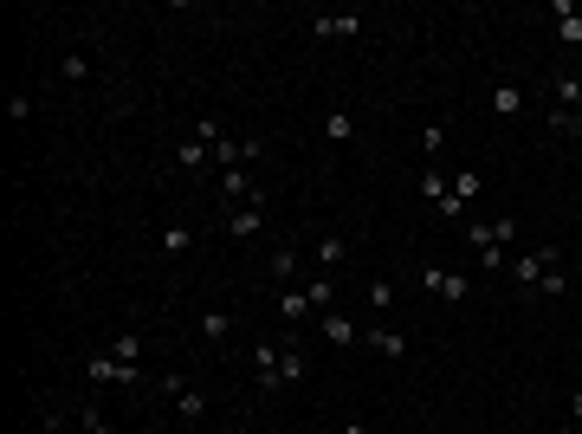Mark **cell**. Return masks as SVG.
<instances>
[{
    "instance_id": "cell-1",
    "label": "cell",
    "mask_w": 582,
    "mask_h": 434,
    "mask_svg": "<svg viewBox=\"0 0 582 434\" xmlns=\"http://www.w3.org/2000/svg\"><path fill=\"white\" fill-rule=\"evenodd\" d=\"M511 279H518V292L524 298H563L570 292V273H563V253L557 247H531V253H518L511 260Z\"/></svg>"
},
{
    "instance_id": "cell-2",
    "label": "cell",
    "mask_w": 582,
    "mask_h": 434,
    "mask_svg": "<svg viewBox=\"0 0 582 434\" xmlns=\"http://www.w3.org/2000/svg\"><path fill=\"white\" fill-rule=\"evenodd\" d=\"M511 240H518V221H485V227H466V247L485 273H511Z\"/></svg>"
},
{
    "instance_id": "cell-3",
    "label": "cell",
    "mask_w": 582,
    "mask_h": 434,
    "mask_svg": "<svg viewBox=\"0 0 582 434\" xmlns=\"http://www.w3.org/2000/svg\"><path fill=\"white\" fill-rule=\"evenodd\" d=\"M214 137H220V117H194L188 124V137L175 143V169L182 175H214Z\"/></svg>"
},
{
    "instance_id": "cell-4",
    "label": "cell",
    "mask_w": 582,
    "mask_h": 434,
    "mask_svg": "<svg viewBox=\"0 0 582 434\" xmlns=\"http://www.w3.org/2000/svg\"><path fill=\"white\" fill-rule=\"evenodd\" d=\"M162 396L175 402V415H182V428H188V434L207 422V402H214L201 383H194V376H162Z\"/></svg>"
},
{
    "instance_id": "cell-5",
    "label": "cell",
    "mask_w": 582,
    "mask_h": 434,
    "mask_svg": "<svg viewBox=\"0 0 582 434\" xmlns=\"http://www.w3.org/2000/svg\"><path fill=\"white\" fill-rule=\"evenodd\" d=\"M214 182H220V201H227V208H246V201H266V188L253 182V169H220Z\"/></svg>"
},
{
    "instance_id": "cell-6",
    "label": "cell",
    "mask_w": 582,
    "mask_h": 434,
    "mask_svg": "<svg viewBox=\"0 0 582 434\" xmlns=\"http://www.w3.org/2000/svg\"><path fill=\"white\" fill-rule=\"evenodd\" d=\"M266 221H272V201H246V208H233L220 227H227L233 240H259V234H266Z\"/></svg>"
},
{
    "instance_id": "cell-7",
    "label": "cell",
    "mask_w": 582,
    "mask_h": 434,
    "mask_svg": "<svg viewBox=\"0 0 582 434\" xmlns=\"http://www.w3.org/2000/svg\"><path fill=\"white\" fill-rule=\"evenodd\" d=\"M421 286L434 292V298H447V305H466V298H473V279H460L453 266H427V273H421Z\"/></svg>"
},
{
    "instance_id": "cell-8",
    "label": "cell",
    "mask_w": 582,
    "mask_h": 434,
    "mask_svg": "<svg viewBox=\"0 0 582 434\" xmlns=\"http://www.w3.org/2000/svg\"><path fill=\"white\" fill-rule=\"evenodd\" d=\"M473 201H479V175L460 169V175H453V188H447V201H440V221H466Z\"/></svg>"
},
{
    "instance_id": "cell-9",
    "label": "cell",
    "mask_w": 582,
    "mask_h": 434,
    "mask_svg": "<svg viewBox=\"0 0 582 434\" xmlns=\"http://www.w3.org/2000/svg\"><path fill=\"white\" fill-rule=\"evenodd\" d=\"M350 234H317V247H311V260H317V273H330V279H337L343 273V266H350Z\"/></svg>"
},
{
    "instance_id": "cell-10",
    "label": "cell",
    "mask_w": 582,
    "mask_h": 434,
    "mask_svg": "<svg viewBox=\"0 0 582 434\" xmlns=\"http://www.w3.org/2000/svg\"><path fill=\"white\" fill-rule=\"evenodd\" d=\"M356 33H363V13H356V7L317 13V20H311V39H356Z\"/></svg>"
},
{
    "instance_id": "cell-11",
    "label": "cell",
    "mask_w": 582,
    "mask_h": 434,
    "mask_svg": "<svg viewBox=\"0 0 582 434\" xmlns=\"http://www.w3.org/2000/svg\"><path fill=\"white\" fill-rule=\"evenodd\" d=\"M363 344L376 350V357H388V363H401V357H408V337H401L395 324H382V318H376V324H369V331H363Z\"/></svg>"
},
{
    "instance_id": "cell-12",
    "label": "cell",
    "mask_w": 582,
    "mask_h": 434,
    "mask_svg": "<svg viewBox=\"0 0 582 434\" xmlns=\"http://www.w3.org/2000/svg\"><path fill=\"white\" fill-rule=\"evenodd\" d=\"M253 376H259L266 396H272V389H285L279 383V344H272V337H259V344H253Z\"/></svg>"
},
{
    "instance_id": "cell-13",
    "label": "cell",
    "mask_w": 582,
    "mask_h": 434,
    "mask_svg": "<svg viewBox=\"0 0 582 434\" xmlns=\"http://www.w3.org/2000/svg\"><path fill=\"white\" fill-rule=\"evenodd\" d=\"M85 376H91V383H143V370H136V363H123V357H91Z\"/></svg>"
},
{
    "instance_id": "cell-14",
    "label": "cell",
    "mask_w": 582,
    "mask_h": 434,
    "mask_svg": "<svg viewBox=\"0 0 582 434\" xmlns=\"http://www.w3.org/2000/svg\"><path fill=\"white\" fill-rule=\"evenodd\" d=\"M304 370H311V363H304V350H298V337H279V383L291 389V383H304Z\"/></svg>"
},
{
    "instance_id": "cell-15",
    "label": "cell",
    "mask_w": 582,
    "mask_h": 434,
    "mask_svg": "<svg viewBox=\"0 0 582 434\" xmlns=\"http://www.w3.org/2000/svg\"><path fill=\"white\" fill-rule=\"evenodd\" d=\"M304 318H311V292H304V286H285L279 292V324H304Z\"/></svg>"
},
{
    "instance_id": "cell-16",
    "label": "cell",
    "mask_w": 582,
    "mask_h": 434,
    "mask_svg": "<svg viewBox=\"0 0 582 434\" xmlns=\"http://www.w3.org/2000/svg\"><path fill=\"white\" fill-rule=\"evenodd\" d=\"M324 337H330V344H337V350H350V344H363V331H356V324H350V318H343V311H324Z\"/></svg>"
},
{
    "instance_id": "cell-17",
    "label": "cell",
    "mask_w": 582,
    "mask_h": 434,
    "mask_svg": "<svg viewBox=\"0 0 582 434\" xmlns=\"http://www.w3.org/2000/svg\"><path fill=\"white\" fill-rule=\"evenodd\" d=\"M492 111L498 117H524V91L511 85V78H498V85H492Z\"/></svg>"
},
{
    "instance_id": "cell-18",
    "label": "cell",
    "mask_w": 582,
    "mask_h": 434,
    "mask_svg": "<svg viewBox=\"0 0 582 434\" xmlns=\"http://www.w3.org/2000/svg\"><path fill=\"white\" fill-rule=\"evenodd\" d=\"M544 124H550V137H563V143L582 137V111H563V104H550V117H544Z\"/></svg>"
},
{
    "instance_id": "cell-19",
    "label": "cell",
    "mask_w": 582,
    "mask_h": 434,
    "mask_svg": "<svg viewBox=\"0 0 582 434\" xmlns=\"http://www.w3.org/2000/svg\"><path fill=\"white\" fill-rule=\"evenodd\" d=\"M304 292H311V311H337V279H330V273L304 279Z\"/></svg>"
},
{
    "instance_id": "cell-20",
    "label": "cell",
    "mask_w": 582,
    "mask_h": 434,
    "mask_svg": "<svg viewBox=\"0 0 582 434\" xmlns=\"http://www.w3.org/2000/svg\"><path fill=\"white\" fill-rule=\"evenodd\" d=\"M550 91H557L563 111H582V78L576 72H557V78H550Z\"/></svg>"
},
{
    "instance_id": "cell-21",
    "label": "cell",
    "mask_w": 582,
    "mask_h": 434,
    "mask_svg": "<svg viewBox=\"0 0 582 434\" xmlns=\"http://www.w3.org/2000/svg\"><path fill=\"white\" fill-rule=\"evenodd\" d=\"M227 331H233V311H201V337H207V344H227Z\"/></svg>"
},
{
    "instance_id": "cell-22",
    "label": "cell",
    "mask_w": 582,
    "mask_h": 434,
    "mask_svg": "<svg viewBox=\"0 0 582 434\" xmlns=\"http://www.w3.org/2000/svg\"><path fill=\"white\" fill-rule=\"evenodd\" d=\"M162 253H169V260H182V253L194 247V227H162V240H156Z\"/></svg>"
},
{
    "instance_id": "cell-23",
    "label": "cell",
    "mask_w": 582,
    "mask_h": 434,
    "mask_svg": "<svg viewBox=\"0 0 582 434\" xmlns=\"http://www.w3.org/2000/svg\"><path fill=\"white\" fill-rule=\"evenodd\" d=\"M298 279V247H272V286Z\"/></svg>"
},
{
    "instance_id": "cell-24",
    "label": "cell",
    "mask_w": 582,
    "mask_h": 434,
    "mask_svg": "<svg viewBox=\"0 0 582 434\" xmlns=\"http://www.w3.org/2000/svg\"><path fill=\"white\" fill-rule=\"evenodd\" d=\"M324 137H330V143H350V137H356V117H350V111H324Z\"/></svg>"
},
{
    "instance_id": "cell-25",
    "label": "cell",
    "mask_w": 582,
    "mask_h": 434,
    "mask_svg": "<svg viewBox=\"0 0 582 434\" xmlns=\"http://www.w3.org/2000/svg\"><path fill=\"white\" fill-rule=\"evenodd\" d=\"M447 188H453V175H447V169H427V175H421V195L434 201V208L447 201Z\"/></svg>"
},
{
    "instance_id": "cell-26",
    "label": "cell",
    "mask_w": 582,
    "mask_h": 434,
    "mask_svg": "<svg viewBox=\"0 0 582 434\" xmlns=\"http://www.w3.org/2000/svg\"><path fill=\"white\" fill-rule=\"evenodd\" d=\"M59 72H65V85H85V78H91V59H85V52H65Z\"/></svg>"
},
{
    "instance_id": "cell-27",
    "label": "cell",
    "mask_w": 582,
    "mask_h": 434,
    "mask_svg": "<svg viewBox=\"0 0 582 434\" xmlns=\"http://www.w3.org/2000/svg\"><path fill=\"white\" fill-rule=\"evenodd\" d=\"M110 357L136 363V357H143V331H117V350H110Z\"/></svg>"
},
{
    "instance_id": "cell-28",
    "label": "cell",
    "mask_w": 582,
    "mask_h": 434,
    "mask_svg": "<svg viewBox=\"0 0 582 434\" xmlns=\"http://www.w3.org/2000/svg\"><path fill=\"white\" fill-rule=\"evenodd\" d=\"M369 305H376V318L388 305H395V286H388V279H369Z\"/></svg>"
},
{
    "instance_id": "cell-29",
    "label": "cell",
    "mask_w": 582,
    "mask_h": 434,
    "mask_svg": "<svg viewBox=\"0 0 582 434\" xmlns=\"http://www.w3.org/2000/svg\"><path fill=\"white\" fill-rule=\"evenodd\" d=\"M7 117H13V124H26V117H33V98H26V91H13V98H7Z\"/></svg>"
},
{
    "instance_id": "cell-30",
    "label": "cell",
    "mask_w": 582,
    "mask_h": 434,
    "mask_svg": "<svg viewBox=\"0 0 582 434\" xmlns=\"http://www.w3.org/2000/svg\"><path fill=\"white\" fill-rule=\"evenodd\" d=\"M78 428H85V434H117V428H110V422H104V415H97V409H85V415H78Z\"/></svg>"
},
{
    "instance_id": "cell-31",
    "label": "cell",
    "mask_w": 582,
    "mask_h": 434,
    "mask_svg": "<svg viewBox=\"0 0 582 434\" xmlns=\"http://www.w3.org/2000/svg\"><path fill=\"white\" fill-rule=\"evenodd\" d=\"M46 434H72V422H65V415H52V422H46Z\"/></svg>"
},
{
    "instance_id": "cell-32",
    "label": "cell",
    "mask_w": 582,
    "mask_h": 434,
    "mask_svg": "<svg viewBox=\"0 0 582 434\" xmlns=\"http://www.w3.org/2000/svg\"><path fill=\"white\" fill-rule=\"evenodd\" d=\"M570 422L582 428V389H576V396H570Z\"/></svg>"
},
{
    "instance_id": "cell-33",
    "label": "cell",
    "mask_w": 582,
    "mask_h": 434,
    "mask_svg": "<svg viewBox=\"0 0 582 434\" xmlns=\"http://www.w3.org/2000/svg\"><path fill=\"white\" fill-rule=\"evenodd\" d=\"M343 434H369V428H363V422H343Z\"/></svg>"
},
{
    "instance_id": "cell-34",
    "label": "cell",
    "mask_w": 582,
    "mask_h": 434,
    "mask_svg": "<svg viewBox=\"0 0 582 434\" xmlns=\"http://www.w3.org/2000/svg\"><path fill=\"white\" fill-rule=\"evenodd\" d=\"M550 434H582V428H576V422H563V428H550Z\"/></svg>"
},
{
    "instance_id": "cell-35",
    "label": "cell",
    "mask_w": 582,
    "mask_h": 434,
    "mask_svg": "<svg viewBox=\"0 0 582 434\" xmlns=\"http://www.w3.org/2000/svg\"><path fill=\"white\" fill-rule=\"evenodd\" d=\"M576 13H582V7H576Z\"/></svg>"
},
{
    "instance_id": "cell-36",
    "label": "cell",
    "mask_w": 582,
    "mask_h": 434,
    "mask_svg": "<svg viewBox=\"0 0 582 434\" xmlns=\"http://www.w3.org/2000/svg\"><path fill=\"white\" fill-rule=\"evenodd\" d=\"M240 434H246V428H240Z\"/></svg>"
}]
</instances>
